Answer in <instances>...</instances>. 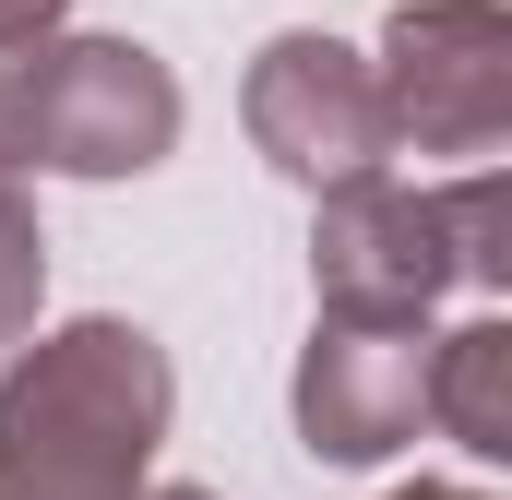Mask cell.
Segmentation results:
<instances>
[{
    "label": "cell",
    "mask_w": 512,
    "mask_h": 500,
    "mask_svg": "<svg viewBox=\"0 0 512 500\" xmlns=\"http://www.w3.org/2000/svg\"><path fill=\"white\" fill-rule=\"evenodd\" d=\"M179 417L167 346L143 322H60L0 358V500H143Z\"/></svg>",
    "instance_id": "obj_1"
},
{
    "label": "cell",
    "mask_w": 512,
    "mask_h": 500,
    "mask_svg": "<svg viewBox=\"0 0 512 500\" xmlns=\"http://www.w3.org/2000/svg\"><path fill=\"white\" fill-rule=\"evenodd\" d=\"M310 286L334 322H429L453 286H512V191L501 167L453 191H405L393 167L322 191L310 227Z\"/></svg>",
    "instance_id": "obj_2"
},
{
    "label": "cell",
    "mask_w": 512,
    "mask_h": 500,
    "mask_svg": "<svg viewBox=\"0 0 512 500\" xmlns=\"http://www.w3.org/2000/svg\"><path fill=\"white\" fill-rule=\"evenodd\" d=\"M179 155V72L143 36H0V167L143 179Z\"/></svg>",
    "instance_id": "obj_3"
},
{
    "label": "cell",
    "mask_w": 512,
    "mask_h": 500,
    "mask_svg": "<svg viewBox=\"0 0 512 500\" xmlns=\"http://www.w3.org/2000/svg\"><path fill=\"white\" fill-rule=\"evenodd\" d=\"M382 120L393 155H501L512 143V12L501 0H405L382 24Z\"/></svg>",
    "instance_id": "obj_4"
},
{
    "label": "cell",
    "mask_w": 512,
    "mask_h": 500,
    "mask_svg": "<svg viewBox=\"0 0 512 500\" xmlns=\"http://www.w3.org/2000/svg\"><path fill=\"white\" fill-rule=\"evenodd\" d=\"M239 120H251V155L298 191H346L393 155V120H382V84L346 36H262L251 84H239Z\"/></svg>",
    "instance_id": "obj_5"
},
{
    "label": "cell",
    "mask_w": 512,
    "mask_h": 500,
    "mask_svg": "<svg viewBox=\"0 0 512 500\" xmlns=\"http://www.w3.org/2000/svg\"><path fill=\"white\" fill-rule=\"evenodd\" d=\"M286 405H298V441L322 465H382V453H405L417 417H429V322H334L322 310V334L298 346Z\"/></svg>",
    "instance_id": "obj_6"
},
{
    "label": "cell",
    "mask_w": 512,
    "mask_h": 500,
    "mask_svg": "<svg viewBox=\"0 0 512 500\" xmlns=\"http://www.w3.org/2000/svg\"><path fill=\"white\" fill-rule=\"evenodd\" d=\"M429 429H453L477 465H512V322H465L429 346Z\"/></svg>",
    "instance_id": "obj_7"
},
{
    "label": "cell",
    "mask_w": 512,
    "mask_h": 500,
    "mask_svg": "<svg viewBox=\"0 0 512 500\" xmlns=\"http://www.w3.org/2000/svg\"><path fill=\"white\" fill-rule=\"evenodd\" d=\"M36 310H48V227H36L24 167H0V358L36 334Z\"/></svg>",
    "instance_id": "obj_8"
},
{
    "label": "cell",
    "mask_w": 512,
    "mask_h": 500,
    "mask_svg": "<svg viewBox=\"0 0 512 500\" xmlns=\"http://www.w3.org/2000/svg\"><path fill=\"white\" fill-rule=\"evenodd\" d=\"M60 12H72V0H0V36H48Z\"/></svg>",
    "instance_id": "obj_9"
},
{
    "label": "cell",
    "mask_w": 512,
    "mask_h": 500,
    "mask_svg": "<svg viewBox=\"0 0 512 500\" xmlns=\"http://www.w3.org/2000/svg\"><path fill=\"white\" fill-rule=\"evenodd\" d=\"M382 500H489V489H453V477H417V489H382Z\"/></svg>",
    "instance_id": "obj_10"
},
{
    "label": "cell",
    "mask_w": 512,
    "mask_h": 500,
    "mask_svg": "<svg viewBox=\"0 0 512 500\" xmlns=\"http://www.w3.org/2000/svg\"><path fill=\"white\" fill-rule=\"evenodd\" d=\"M143 500H215V489H143Z\"/></svg>",
    "instance_id": "obj_11"
}]
</instances>
